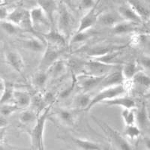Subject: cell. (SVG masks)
<instances>
[{
    "instance_id": "31",
    "label": "cell",
    "mask_w": 150,
    "mask_h": 150,
    "mask_svg": "<svg viewBox=\"0 0 150 150\" xmlns=\"http://www.w3.org/2000/svg\"><path fill=\"white\" fill-rule=\"evenodd\" d=\"M1 26H2V30L8 35H16L23 31L20 26L7 21H1Z\"/></svg>"
},
{
    "instance_id": "2",
    "label": "cell",
    "mask_w": 150,
    "mask_h": 150,
    "mask_svg": "<svg viewBox=\"0 0 150 150\" xmlns=\"http://www.w3.org/2000/svg\"><path fill=\"white\" fill-rule=\"evenodd\" d=\"M56 24L57 30L63 35L67 40L69 39L74 25V18L67 5L62 2L58 5Z\"/></svg>"
},
{
    "instance_id": "23",
    "label": "cell",
    "mask_w": 150,
    "mask_h": 150,
    "mask_svg": "<svg viewBox=\"0 0 150 150\" xmlns=\"http://www.w3.org/2000/svg\"><path fill=\"white\" fill-rule=\"evenodd\" d=\"M136 114V124L139 126L140 129L144 128L149 125V119L148 110L144 103L141 104L138 109L135 111Z\"/></svg>"
},
{
    "instance_id": "26",
    "label": "cell",
    "mask_w": 150,
    "mask_h": 150,
    "mask_svg": "<svg viewBox=\"0 0 150 150\" xmlns=\"http://www.w3.org/2000/svg\"><path fill=\"white\" fill-rule=\"evenodd\" d=\"M120 53H121V50H115V51L110 52L107 54L92 59L96 60V61L107 64V65H120L118 63V56H120Z\"/></svg>"
},
{
    "instance_id": "36",
    "label": "cell",
    "mask_w": 150,
    "mask_h": 150,
    "mask_svg": "<svg viewBox=\"0 0 150 150\" xmlns=\"http://www.w3.org/2000/svg\"><path fill=\"white\" fill-rule=\"evenodd\" d=\"M14 90L13 89L10 88L7 86V88L4 92V93L2 94L1 96V100H0V103L1 105L5 104H8L11 103V100L14 101Z\"/></svg>"
},
{
    "instance_id": "21",
    "label": "cell",
    "mask_w": 150,
    "mask_h": 150,
    "mask_svg": "<svg viewBox=\"0 0 150 150\" xmlns=\"http://www.w3.org/2000/svg\"><path fill=\"white\" fill-rule=\"evenodd\" d=\"M142 68L137 61H131L125 64L122 68V73L125 80H131Z\"/></svg>"
},
{
    "instance_id": "1",
    "label": "cell",
    "mask_w": 150,
    "mask_h": 150,
    "mask_svg": "<svg viewBox=\"0 0 150 150\" xmlns=\"http://www.w3.org/2000/svg\"><path fill=\"white\" fill-rule=\"evenodd\" d=\"M51 108L52 104L47 106L40 113L33 129L31 130L29 133L31 146L35 150H46L45 147V143H44V136H45L46 122Z\"/></svg>"
},
{
    "instance_id": "20",
    "label": "cell",
    "mask_w": 150,
    "mask_h": 150,
    "mask_svg": "<svg viewBox=\"0 0 150 150\" xmlns=\"http://www.w3.org/2000/svg\"><path fill=\"white\" fill-rule=\"evenodd\" d=\"M68 67V64L66 61L62 59H59L47 71L49 77L53 79H56L60 77L66 72L67 68Z\"/></svg>"
},
{
    "instance_id": "11",
    "label": "cell",
    "mask_w": 150,
    "mask_h": 150,
    "mask_svg": "<svg viewBox=\"0 0 150 150\" xmlns=\"http://www.w3.org/2000/svg\"><path fill=\"white\" fill-rule=\"evenodd\" d=\"M6 63L14 71L20 74H23L24 71V60L21 53L15 50H11L5 53V56Z\"/></svg>"
},
{
    "instance_id": "34",
    "label": "cell",
    "mask_w": 150,
    "mask_h": 150,
    "mask_svg": "<svg viewBox=\"0 0 150 150\" xmlns=\"http://www.w3.org/2000/svg\"><path fill=\"white\" fill-rule=\"evenodd\" d=\"M18 110H21L19 108L18 106L15 104V103H8V104H5L1 105V115L2 117H8L10 116L11 115L13 114L14 112L17 111Z\"/></svg>"
},
{
    "instance_id": "19",
    "label": "cell",
    "mask_w": 150,
    "mask_h": 150,
    "mask_svg": "<svg viewBox=\"0 0 150 150\" xmlns=\"http://www.w3.org/2000/svg\"><path fill=\"white\" fill-rule=\"evenodd\" d=\"M137 24L133 23L122 21L120 23L116 24L112 28L110 29V33L116 35H122L130 34L134 33L136 30V27Z\"/></svg>"
},
{
    "instance_id": "39",
    "label": "cell",
    "mask_w": 150,
    "mask_h": 150,
    "mask_svg": "<svg viewBox=\"0 0 150 150\" xmlns=\"http://www.w3.org/2000/svg\"><path fill=\"white\" fill-rule=\"evenodd\" d=\"M97 3V1H90V0H84L81 1L80 3V8L89 11Z\"/></svg>"
},
{
    "instance_id": "33",
    "label": "cell",
    "mask_w": 150,
    "mask_h": 150,
    "mask_svg": "<svg viewBox=\"0 0 150 150\" xmlns=\"http://www.w3.org/2000/svg\"><path fill=\"white\" fill-rule=\"evenodd\" d=\"M124 134L131 140H136L141 134V129L139 128L137 125H133L129 126H125Z\"/></svg>"
},
{
    "instance_id": "37",
    "label": "cell",
    "mask_w": 150,
    "mask_h": 150,
    "mask_svg": "<svg viewBox=\"0 0 150 150\" xmlns=\"http://www.w3.org/2000/svg\"><path fill=\"white\" fill-rule=\"evenodd\" d=\"M76 85H77V80H76V75H74L73 79H72V82L68 86V87H67L66 89H63V90L60 92L59 98H67L68 96H70V94L71 93L72 91L74 90V87L76 86Z\"/></svg>"
},
{
    "instance_id": "38",
    "label": "cell",
    "mask_w": 150,
    "mask_h": 150,
    "mask_svg": "<svg viewBox=\"0 0 150 150\" xmlns=\"http://www.w3.org/2000/svg\"><path fill=\"white\" fill-rule=\"evenodd\" d=\"M137 62L142 69L150 72V56H140Z\"/></svg>"
},
{
    "instance_id": "4",
    "label": "cell",
    "mask_w": 150,
    "mask_h": 150,
    "mask_svg": "<svg viewBox=\"0 0 150 150\" xmlns=\"http://www.w3.org/2000/svg\"><path fill=\"white\" fill-rule=\"evenodd\" d=\"M125 92H126V88L124 84L101 89L96 96L92 98V101L86 111L90 110L92 108L99 103H104L120 96H124Z\"/></svg>"
},
{
    "instance_id": "22",
    "label": "cell",
    "mask_w": 150,
    "mask_h": 150,
    "mask_svg": "<svg viewBox=\"0 0 150 150\" xmlns=\"http://www.w3.org/2000/svg\"><path fill=\"white\" fill-rule=\"evenodd\" d=\"M71 140L76 146L81 150H104L101 146L91 140L74 137H72Z\"/></svg>"
},
{
    "instance_id": "8",
    "label": "cell",
    "mask_w": 150,
    "mask_h": 150,
    "mask_svg": "<svg viewBox=\"0 0 150 150\" xmlns=\"http://www.w3.org/2000/svg\"><path fill=\"white\" fill-rule=\"evenodd\" d=\"M100 1H97L96 5L89 11L86 12V14L81 17L80 23L78 25L77 30L75 33H83L87 32L97 23L98 18L101 13L98 11V8Z\"/></svg>"
},
{
    "instance_id": "41",
    "label": "cell",
    "mask_w": 150,
    "mask_h": 150,
    "mask_svg": "<svg viewBox=\"0 0 150 150\" xmlns=\"http://www.w3.org/2000/svg\"><path fill=\"white\" fill-rule=\"evenodd\" d=\"M143 97H144V98H145L146 101H149V102H150V91H149V92H146V94H144Z\"/></svg>"
},
{
    "instance_id": "5",
    "label": "cell",
    "mask_w": 150,
    "mask_h": 150,
    "mask_svg": "<svg viewBox=\"0 0 150 150\" xmlns=\"http://www.w3.org/2000/svg\"><path fill=\"white\" fill-rule=\"evenodd\" d=\"M121 65H110L102 63L96 60L90 59L84 62L83 71L84 74L97 76V77H103L110 74L113 71L122 68Z\"/></svg>"
},
{
    "instance_id": "17",
    "label": "cell",
    "mask_w": 150,
    "mask_h": 150,
    "mask_svg": "<svg viewBox=\"0 0 150 150\" xmlns=\"http://www.w3.org/2000/svg\"><path fill=\"white\" fill-rule=\"evenodd\" d=\"M38 5L44 10L53 27L55 26V14H57L58 5L56 1H38Z\"/></svg>"
},
{
    "instance_id": "24",
    "label": "cell",
    "mask_w": 150,
    "mask_h": 150,
    "mask_svg": "<svg viewBox=\"0 0 150 150\" xmlns=\"http://www.w3.org/2000/svg\"><path fill=\"white\" fill-rule=\"evenodd\" d=\"M32 98L28 92L23 91H14V103H15L21 109L28 108L31 105Z\"/></svg>"
},
{
    "instance_id": "27",
    "label": "cell",
    "mask_w": 150,
    "mask_h": 150,
    "mask_svg": "<svg viewBox=\"0 0 150 150\" xmlns=\"http://www.w3.org/2000/svg\"><path fill=\"white\" fill-rule=\"evenodd\" d=\"M48 78H49V75L47 72L45 71L38 70V71L35 74L33 77V86L38 89L41 90L46 86Z\"/></svg>"
},
{
    "instance_id": "13",
    "label": "cell",
    "mask_w": 150,
    "mask_h": 150,
    "mask_svg": "<svg viewBox=\"0 0 150 150\" xmlns=\"http://www.w3.org/2000/svg\"><path fill=\"white\" fill-rule=\"evenodd\" d=\"M23 46L35 53H44L47 47V44L44 38L38 36H32L23 41Z\"/></svg>"
},
{
    "instance_id": "10",
    "label": "cell",
    "mask_w": 150,
    "mask_h": 150,
    "mask_svg": "<svg viewBox=\"0 0 150 150\" xmlns=\"http://www.w3.org/2000/svg\"><path fill=\"white\" fill-rule=\"evenodd\" d=\"M42 37L47 45H53L56 47L62 49L67 45V39L57 30L56 27H52L48 33L43 34Z\"/></svg>"
},
{
    "instance_id": "28",
    "label": "cell",
    "mask_w": 150,
    "mask_h": 150,
    "mask_svg": "<svg viewBox=\"0 0 150 150\" xmlns=\"http://www.w3.org/2000/svg\"><path fill=\"white\" fill-rule=\"evenodd\" d=\"M92 99V98H91L89 94L86 93V92H82L74 98V104L75 108L83 110L86 111L90 104Z\"/></svg>"
},
{
    "instance_id": "30",
    "label": "cell",
    "mask_w": 150,
    "mask_h": 150,
    "mask_svg": "<svg viewBox=\"0 0 150 150\" xmlns=\"http://www.w3.org/2000/svg\"><path fill=\"white\" fill-rule=\"evenodd\" d=\"M131 80L134 84L140 88L147 89L150 87V77L143 71L137 74Z\"/></svg>"
},
{
    "instance_id": "29",
    "label": "cell",
    "mask_w": 150,
    "mask_h": 150,
    "mask_svg": "<svg viewBox=\"0 0 150 150\" xmlns=\"http://www.w3.org/2000/svg\"><path fill=\"white\" fill-rule=\"evenodd\" d=\"M39 115L33 110H24L19 116V121L23 125H29L35 123Z\"/></svg>"
},
{
    "instance_id": "40",
    "label": "cell",
    "mask_w": 150,
    "mask_h": 150,
    "mask_svg": "<svg viewBox=\"0 0 150 150\" xmlns=\"http://www.w3.org/2000/svg\"><path fill=\"white\" fill-rule=\"evenodd\" d=\"M143 142L146 149L147 150H150V136H146L145 137H143Z\"/></svg>"
},
{
    "instance_id": "35",
    "label": "cell",
    "mask_w": 150,
    "mask_h": 150,
    "mask_svg": "<svg viewBox=\"0 0 150 150\" xmlns=\"http://www.w3.org/2000/svg\"><path fill=\"white\" fill-rule=\"evenodd\" d=\"M91 38V34L87 32L83 33H75L72 35L69 40V45H76V44H80L84 41H87Z\"/></svg>"
},
{
    "instance_id": "18",
    "label": "cell",
    "mask_w": 150,
    "mask_h": 150,
    "mask_svg": "<svg viewBox=\"0 0 150 150\" xmlns=\"http://www.w3.org/2000/svg\"><path fill=\"white\" fill-rule=\"evenodd\" d=\"M103 104H107L110 107H114V106L121 107L124 109L134 110L136 108V102L134 100L129 96H120V97H117L116 98L110 100V101H105Z\"/></svg>"
},
{
    "instance_id": "3",
    "label": "cell",
    "mask_w": 150,
    "mask_h": 150,
    "mask_svg": "<svg viewBox=\"0 0 150 150\" xmlns=\"http://www.w3.org/2000/svg\"><path fill=\"white\" fill-rule=\"evenodd\" d=\"M29 15L35 33L44 32V34H45L53 27L45 12L39 5H37V6L31 8L29 10Z\"/></svg>"
},
{
    "instance_id": "7",
    "label": "cell",
    "mask_w": 150,
    "mask_h": 150,
    "mask_svg": "<svg viewBox=\"0 0 150 150\" xmlns=\"http://www.w3.org/2000/svg\"><path fill=\"white\" fill-rule=\"evenodd\" d=\"M94 120L104 130V132L110 137L112 141L115 143V145L118 148L120 149V150H134L131 146L130 145V143L127 141L126 139L123 136H122L116 130L113 129L105 122H103L101 120L96 119L95 117H94Z\"/></svg>"
},
{
    "instance_id": "9",
    "label": "cell",
    "mask_w": 150,
    "mask_h": 150,
    "mask_svg": "<svg viewBox=\"0 0 150 150\" xmlns=\"http://www.w3.org/2000/svg\"><path fill=\"white\" fill-rule=\"evenodd\" d=\"M104 77L105 76L97 77L83 73L76 76V80L77 86L82 89L83 92L87 93L89 91L95 89L96 87H99Z\"/></svg>"
},
{
    "instance_id": "15",
    "label": "cell",
    "mask_w": 150,
    "mask_h": 150,
    "mask_svg": "<svg viewBox=\"0 0 150 150\" xmlns=\"http://www.w3.org/2000/svg\"><path fill=\"white\" fill-rule=\"evenodd\" d=\"M125 21L118 12L107 11L101 13L98 18L97 23L101 26L112 28L116 24Z\"/></svg>"
},
{
    "instance_id": "32",
    "label": "cell",
    "mask_w": 150,
    "mask_h": 150,
    "mask_svg": "<svg viewBox=\"0 0 150 150\" xmlns=\"http://www.w3.org/2000/svg\"><path fill=\"white\" fill-rule=\"evenodd\" d=\"M122 117L125 126L133 125L136 124V114L134 110L124 109L122 112Z\"/></svg>"
},
{
    "instance_id": "6",
    "label": "cell",
    "mask_w": 150,
    "mask_h": 150,
    "mask_svg": "<svg viewBox=\"0 0 150 150\" xmlns=\"http://www.w3.org/2000/svg\"><path fill=\"white\" fill-rule=\"evenodd\" d=\"M61 54L62 49L56 47L53 45H47L45 51L42 53V57L38 67V70L47 71L56 62L60 59L59 57Z\"/></svg>"
},
{
    "instance_id": "42",
    "label": "cell",
    "mask_w": 150,
    "mask_h": 150,
    "mask_svg": "<svg viewBox=\"0 0 150 150\" xmlns=\"http://www.w3.org/2000/svg\"><path fill=\"white\" fill-rule=\"evenodd\" d=\"M149 30H150V24H149Z\"/></svg>"
},
{
    "instance_id": "16",
    "label": "cell",
    "mask_w": 150,
    "mask_h": 150,
    "mask_svg": "<svg viewBox=\"0 0 150 150\" xmlns=\"http://www.w3.org/2000/svg\"><path fill=\"white\" fill-rule=\"evenodd\" d=\"M56 119L62 125L65 126H73L76 121V113L74 110L66 108L58 110L56 112Z\"/></svg>"
},
{
    "instance_id": "12",
    "label": "cell",
    "mask_w": 150,
    "mask_h": 150,
    "mask_svg": "<svg viewBox=\"0 0 150 150\" xmlns=\"http://www.w3.org/2000/svg\"><path fill=\"white\" fill-rule=\"evenodd\" d=\"M122 68L116 69V70L106 75L99 87H101V89H106V88H109V87L124 84L125 79L123 77L122 73Z\"/></svg>"
},
{
    "instance_id": "14",
    "label": "cell",
    "mask_w": 150,
    "mask_h": 150,
    "mask_svg": "<svg viewBox=\"0 0 150 150\" xmlns=\"http://www.w3.org/2000/svg\"><path fill=\"white\" fill-rule=\"evenodd\" d=\"M117 12L121 16L122 18L127 22L133 23L138 25L143 21L128 2L126 3L121 4L118 8Z\"/></svg>"
},
{
    "instance_id": "25",
    "label": "cell",
    "mask_w": 150,
    "mask_h": 150,
    "mask_svg": "<svg viewBox=\"0 0 150 150\" xmlns=\"http://www.w3.org/2000/svg\"><path fill=\"white\" fill-rule=\"evenodd\" d=\"M128 2L132 7V8L134 10L137 14L140 17L142 21H143V20H148L149 18L150 10L145 5L141 3L140 1H134V0L128 1Z\"/></svg>"
}]
</instances>
